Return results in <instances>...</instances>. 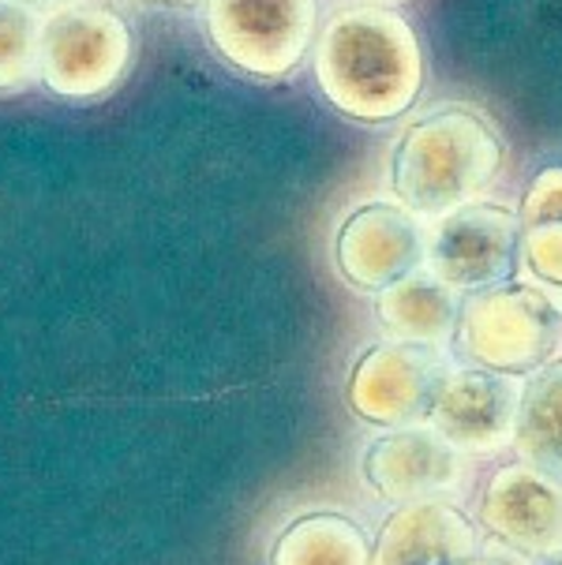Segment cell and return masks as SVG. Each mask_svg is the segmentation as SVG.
<instances>
[{"label": "cell", "instance_id": "obj_1", "mask_svg": "<svg viewBox=\"0 0 562 565\" xmlns=\"http://www.w3.org/2000/svg\"><path fill=\"white\" fill-rule=\"evenodd\" d=\"M316 83L341 117L357 124L397 120L421 98V38L394 8H346L316 42Z\"/></svg>", "mask_w": 562, "mask_h": 565}, {"label": "cell", "instance_id": "obj_2", "mask_svg": "<svg viewBox=\"0 0 562 565\" xmlns=\"http://www.w3.org/2000/svg\"><path fill=\"white\" fill-rule=\"evenodd\" d=\"M502 169V139L476 109H435L397 136L390 184L416 217H446L476 203Z\"/></svg>", "mask_w": 562, "mask_h": 565}, {"label": "cell", "instance_id": "obj_3", "mask_svg": "<svg viewBox=\"0 0 562 565\" xmlns=\"http://www.w3.org/2000/svg\"><path fill=\"white\" fill-rule=\"evenodd\" d=\"M454 356L491 375H537L562 344V308L540 285L502 281L473 292L457 311Z\"/></svg>", "mask_w": 562, "mask_h": 565}, {"label": "cell", "instance_id": "obj_4", "mask_svg": "<svg viewBox=\"0 0 562 565\" xmlns=\"http://www.w3.org/2000/svg\"><path fill=\"white\" fill-rule=\"evenodd\" d=\"M206 38L229 68L285 79L316 38V0H206Z\"/></svg>", "mask_w": 562, "mask_h": 565}, {"label": "cell", "instance_id": "obj_5", "mask_svg": "<svg viewBox=\"0 0 562 565\" xmlns=\"http://www.w3.org/2000/svg\"><path fill=\"white\" fill-rule=\"evenodd\" d=\"M128 23L109 8H61L42 23V83L56 98L94 102L131 68Z\"/></svg>", "mask_w": 562, "mask_h": 565}, {"label": "cell", "instance_id": "obj_6", "mask_svg": "<svg viewBox=\"0 0 562 565\" xmlns=\"http://www.w3.org/2000/svg\"><path fill=\"white\" fill-rule=\"evenodd\" d=\"M446 375L450 371L435 344L379 341L352 363L346 397L364 424L402 430L432 416Z\"/></svg>", "mask_w": 562, "mask_h": 565}, {"label": "cell", "instance_id": "obj_7", "mask_svg": "<svg viewBox=\"0 0 562 565\" xmlns=\"http://www.w3.org/2000/svg\"><path fill=\"white\" fill-rule=\"evenodd\" d=\"M521 258L518 214L495 203H469L439 217L427 233V266L454 292H480L510 281Z\"/></svg>", "mask_w": 562, "mask_h": 565}, {"label": "cell", "instance_id": "obj_8", "mask_svg": "<svg viewBox=\"0 0 562 565\" xmlns=\"http://www.w3.org/2000/svg\"><path fill=\"white\" fill-rule=\"evenodd\" d=\"M480 529L529 565L562 562V483L526 461L502 465L484 483Z\"/></svg>", "mask_w": 562, "mask_h": 565}, {"label": "cell", "instance_id": "obj_9", "mask_svg": "<svg viewBox=\"0 0 562 565\" xmlns=\"http://www.w3.org/2000/svg\"><path fill=\"white\" fill-rule=\"evenodd\" d=\"M335 258L352 289L386 292L424 266L427 233L413 210L397 203H364L341 222Z\"/></svg>", "mask_w": 562, "mask_h": 565}, {"label": "cell", "instance_id": "obj_10", "mask_svg": "<svg viewBox=\"0 0 562 565\" xmlns=\"http://www.w3.org/2000/svg\"><path fill=\"white\" fill-rule=\"evenodd\" d=\"M521 386L507 375L480 367H457L439 386L432 405V430L454 454L488 457L513 443Z\"/></svg>", "mask_w": 562, "mask_h": 565}, {"label": "cell", "instance_id": "obj_11", "mask_svg": "<svg viewBox=\"0 0 562 565\" xmlns=\"http://www.w3.org/2000/svg\"><path fill=\"white\" fill-rule=\"evenodd\" d=\"M484 543L476 524L446 498L405 502L371 543V565H476Z\"/></svg>", "mask_w": 562, "mask_h": 565}, {"label": "cell", "instance_id": "obj_12", "mask_svg": "<svg viewBox=\"0 0 562 565\" xmlns=\"http://www.w3.org/2000/svg\"><path fill=\"white\" fill-rule=\"evenodd\" d=\"M364 480L390 505L439 498V491H446L457 480V454L435 430H386L383 438H375L368 446Z\"/></svg>", "mask_w": 562, "mask_h": 565}, {"label": "cell", "instance_id": "obj_13", "mask_svg": "<svg viewBox=\"0 0 562 565\" xmlns=\"http://www.w3.org/2000/svg\"><path fill=\"white\" fill-rule=\"evenodd\" d=\"M457 311H462V303H457L454 289L443 285L432 270L409 274L405 281L390 285L375 300V315L390 338L416 344H439L454 338Z\"/></svg>", "mask_w": 562, "mask_h": 565}, {"label": "cell", "instance_id": "obj_14", "mask_svg": "<svg viewBox=\"0 0 562 565\" xmlns=\"http://www.w3.org/2000/svg\"><path fill=\"white\" fill-rule=\"evenodd\" d=\"M513 449L526 465L562 483V360H551L521 386Z\"/></svg>", "mask_w": 562, "mask_h": 565}, {"label": "cell", "instance_id": "obj_15", "mask_svg": "<svg viewBox=\"0 0 562 565\" xmlns=\"http://www.w3.org/2000/svg\"><path fill=\"white\" fill-rule=\"evenodd\" d=\"M271 565H371V540L346 513H304L274 540Z\"/></svg>", "mask_w": 562, "mask_h": 565}, {"label": "cell", "instance_id": "obj_16", "mask_svg": "<svg viewBox=\"0 0 562 565\" xmlns=\"http://www.w3.org/2000/svg\"><path fill=\"white\" fill-rule=\"evenodd\" d=\"M521 263L548 289H562V169L532 177L518 210Z\"/></svg>", "mask_w": 562, "mask_h": 565}, {"label": "cell", "instance_id": "obj_17", "mask_svg": "<svg viewBox=\"0 0 562 565\" xmlns=\"http://www.w3.org/2000/svg\"><path fill=\"white\" fill-rule=\"evenodd\" d=\"M42 79V19L0 0V94L26 90Z\"/></svg>", "mask_w": 562, "mask_h": 565}, {"label": "cell", "instance_id": "obj_18", "mask_svg": "<svg viewBox=\"0 0 562 565\" xmlns=\"http://www.w3.org/2000/svg\"><path fill=\"white\" fill-rule=\"evenodd\" d=\"M476 565H529V562L521 558V554H513V551H507V547H499V543H495V547L480 551Z\"/></svg>", "mask_w": 562, "mask_h": 565}, {"label": "cell", "instance_id": "obj_19", "mask_svg": "<svg viewBox=\"0 0 562 565\" xmlns=\"http://www.w3.org/2000/svg\"><path fill=\"white\" fill-rule=\"evenodd\" d=\"M12 4L26 8V12H45V8H56L61 0H12Z\"/></svg>", "mask_w": 562, "mask_h": 565}, {"label": "cell", "instance_id": "obj_20", "mask_svg": "<svg viewBox=\"0 0 562 565\" xmlns=\"http://www.w3.org/2000/svg\"><path fill=\"white\" fill-rule=\"evenodd\" d=\"M555 565H562V562H555Z\"/></svg>", "mask_w": 562, "mask_h": 565}]
</instances>
